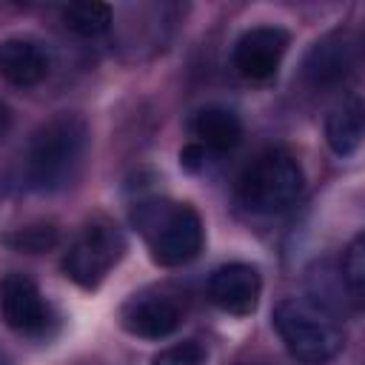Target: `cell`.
<instances>
[{"label": "cell", "mask_w": 365, "mask_h": 365, "mask_svg": "<svg viewBox=\"0 0 365 365\" xmlns=\"http://www.w3.org/2000/svg\"><path fill=\"white\" fill-rule=\"evenodd\" d=\"M88 123L74 111H57L29 140L26 180L40 194H54L74 185L88 154Z\"/></svg>", "instance_id": "6da1fadb"}, {"label": "cell", "mask_w": 365, "mask_h": 365, "mask_svg": "<svg viewBox=\"0 0 365 365\" xmlns=\"http://www.w3.org/2000/svg\"><path fill=\"white\" fill-rule=\"evenodd\" d=\"M131 220L140 228L151 259L163 268H177L191 262L194 257H200L205 245L202 217L188 202L145 200L137 202Z\"/></svg>", "instance_id": "7a4b0ae2"}, {"label": "cell", "mask_w": 365, "mask_h": 365, "mask_svg": "<svg viewBox=\"0 0 365 365\" xmlns=\"http://www.w3.org/2000/svg\"><path fill=\"white\" fill-rule=\"evenodd\" d=\"M274 331L288 354L305 365H325L345 348V334L328 311L302 297H285L271 311Z\"/></svg>", "instance_id": "3957f363"}, {"label": "cell", "mask_w": 365, "mask_h": 365, "mask_svg": "<svg viewBox=\"0 0 365 365\" xmlns=\"http://www.w3.org/2000/svg\"><path fill=\"white\" fill-rule=\"evenodd\" d=\"M305 174L294 154L268 148L257 154L237 180V200L251 214H279L302 194Z\"/></svg>", "instance_id": "277c9868"}, {"label": "cell", "mask_w": 365, "mask_h": 365, "mask_svg": "<svg viewBox=\"0 0 365 365\" xmlns=\"http://www.w3.org/2000/svg\"><path fill=\"white\" fill-rule=\"evenodd\" d=\"M125 254V237L123 231L108 220V217H91L83 222V228L74 234L63 254V271L66 277L86 288L94 291L103 285V279L111 274V268L123 259Z\"/></svg>", "instance_id": "5b68a950"}, {"label": "cell", "mask_w": 365, "mask_h": 365, "mask_svg": "<svg viewBox=\"0 0 365 365\" xmlns=\"http://www.w3.org/2000/svg\"><path fill=\"white\" fill-rule=\"evenodd\" d=\"M359 63V40L351 29H331L319 40L311 43V48L302 57V80L317 88H336L342 86Z\"/></svg>", "instance_id": "8992f818"}, {"label": "cell", "mask_w": 365, "mask_h": 365, "mask_svg": "<svg viewBox=\"0 0 365 365\" xmlns=\"http://www.w3.org/2000/svg\"><path fill=\"white\" fill-rule=\"evenodd\" d=\"M0 317L3 322L23 336L48 334L54 314L37 282L20 271H11L0 279Z\"/></svg>", "instance_id": "52a82bcc"}, {"label": "cell", "mask_w": 365, "mask_h": 365, "mask_svg": "<svg viewBox=\"0 0 365 365\" xmlns=\"http://www.w3.org/2000/svg\"><path fill=\"white\" fill-rule=\"evenodd\" d=\"M182 322V305L165 291H140L120 308V325L140 339H165Z\"/></svg>", "instance_id": "ba28073f"}, {"label": "cell", "mask_w": 365, "mask_h": 365, "mask_svg": "<svg viewBox=\"0 0 365 365\" xmlns=\"http://www.w3.org/2000/svg\"><path fill=\"white\" fill-rule=\"evenodd\" d=\"M288 46H291V34L282 26H254L242 31L240 40L234 43L231 60L245 80L262 83L277 74Z\"/></svg>", "instance_id": "9c48e42d"}, {"label": "cell", "mask_w": 365, "mask_h": 365, "mask_svg": "<svg viewBox=\"0 0 365 365\" xmlns=\"http://www.w3.org/2000/svg\"><path fill=\"white\" fill-rule=\"evenodd\" d=\"M205 291L220 311L234 317H248L259 302L262 279L251 262H225L211 271Z\"/></svg>", "instance_id": "30bf717a"}, {"label": "cell", "mask_w": 365, "mask_h": 365, "mask_svg": "<svg viewBox=\"0 0 365 365\" xmlns=\"http://www.w3.org/2000/svg\"><path fill=\"white\" fill-rule=\"evenodd\" d=\"M51 71L48 48L29 34H14L0 43V77L14 88H31Z\"/></svg>", "instance_id": "8fae6325"}, {"label": "cell", "mask_w": 365, "mask_h": 365, "mask_svg": "<svg viewBox=\"0 0 365 365\" xmlns=\"http://www.w3.org/2000/svg\"><path fill=\"white\" fill-rule=\"evenodd\" d=\"M188 128L197 137V143L202 148H211V151H231L242 140V123L225 106H205V108H200L191 117Z\"/></svg>", "instance_id": "7c38bea8"}, {"label": "cell", "mask_w": 365, "mask_h": 365, "mask_svg": "<svg viewBox=\"0 0 365 365\" xmlns=\"http://www.w3.org/2000/svg\"><path fill=\"white\" fill-rule=\"evenodd\" d=\"M362 103L356 97L342 100L339 106H334L325 117V143L331 145V151L336 157H351L356 154V148L362 145V134H365V117H362Z\"/></svg>", "instance_id": "4fadbf2b"}, {"label": "cell", "mask_w": 365, "mask_h": 365, "mask_svg": "<svg viewBox=\"0 0 365 365\" xmlns=\"http://www.w3.org/2000/svg\"><path fill=\"white\" fill-rule=\"evenodd\" d=\"M308 294H311V302L319 305L322 311H328L331 317H336L339 311L356 308V302L351 299V294L339 277V268L331 262H317L308 271Z\"/></svg>", "instance_id": "5bb4252c"}, {"label": "cell", "mask_w": 365, "mask_h": 365, "mask_svg": "<svg viewBox=\"0 0 365 365\" xmlns=\"http://www.w3.org/2000/svg\"><path fill=\"white\" fill-rule=\"evenodd\" d=\"M60 17H63V26H66L71 34L86 37V40H94V37H103V34L111 29L114 11H111L108 3L80 0V3H68V6H63Z\"/></svg>", "instance_id": "9a60e30c"}, {"label": "cell", "mask_w": 365, "mask_h": 365, "mask_svg": "<svg viewBox=\"0 0 365 365\" xmlns=\"http://www.w3.org/2000/svg\"><path fill=\"white\" fill-rule=\"evenodd\" d=\"M3 242L11 251H23V254H46L51 248L60 245V228L48 220L40 222H29L20 228H11L9 234H3Z\"/></svg>", "instance_id": "2e32d148"}, {"label": "cell", "mask_w": 365, "mask_h": 365, "mask_svg": "<svg viewBox=\"0 0 365 365\" xmlns=\"http://www.w3.org/2000/svg\"><path fill=\"white\" fill-rule=\"evenodd\" d=\"M336 268H339V277H342V282H345L351 299H354L356 308H359V305H362V294H365V240H362V234H356V237L345 245V251H342Z\"/></svg>", "instance_id": "e0dca14e"}, {"label": "cell", "mask_w": 365, "mask_h": 365, "mask_svg": "<svg viewBox=\"0 0 365 365\" xmlns=\"http://www.w3.org/2000/svg\"><path fill=\"white\" fill-rule=\"evenodd\" d=\"M151 365H205V351L200 342H177L163 348Z\"/></svg>", "instance_id": "ac0fdd59"}, {"label": "cell", "mask_w": 365, "mask_h": 365, "mask_svg": "<svg viewBox=\"0 0 365 365\" xmlns=\"http://www.w3.org/2000/svg\"><path fill=\"white\" fill-rule=\"evenodd\" d=\"M180 163H182V168H188V171H200L202 163H205V148H202L200 143H188V145L180 151Z\"/></svg>", "instance_id": "d6986e66"}, {"label": "cell", "mask_w": 365, "mask_h": 365, "mask_svg": "<svg viewBox=\"0 0 365 365\" xmlns=\"http://www.w3.org/2000/svg\"><path fill=\"white\" fill-rule=\"evenodd\" d=\"M11 123H14V114H11V108L0 100V143L9 137V131H11Z\"/></svg>", "instance_id": "ffe728a7"}, {"label": "cell", "mask_w": 365, "mask_h": 365, "mask_svg": "<svg viewBox=\"0 0 365 365\" xmlns=\"http://www.w3.org/2000/svg\"><path fill=\"white\" fill-rule=\"evenodd\" d=\"M0 365H9V362H6V354H3V351H0Z\"/></svg>", "instance_id": "44dd1931"}]
</instances>
